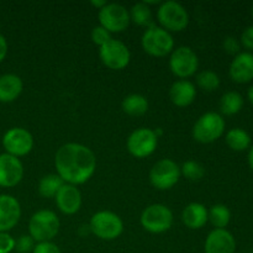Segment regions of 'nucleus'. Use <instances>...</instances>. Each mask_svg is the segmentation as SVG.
I'll return each mask as SVG.
<instances>
[{"instance_id":"17","label":"nucleus","mask_w":253,"mask_h":253,"mask_svg":"<svg viewBox=\"0 0 253 253\" xmlns=\"http://www.w3.org/2000/svg\"><path fill=\"white\" fill-rule=\"evenodd\" d=\"M229 76L235 83L246 84L253 81V53L245 51L234 57L229 68Z\"/></svg>"},{"instance_id":"11","label":"nucleus","mask_w":253,"mask_h":253,"mask_svg":"<svg viewBox=\"0 0 253 253\" xmlns=\"http://www.w3.org/2000/svg\"><path fill=\"white\" fill-rule=\"evenodd\" d=\"M99 57L105 67L113 71L126 68L130 63L131 53L128 47L119 40L111 39L104 46L99 47Z\"/></svg>"},{"instance_id":"4","label":"nucleus","mask_w":253,"mask_h":253,"mask_svg":"<svg viewBox=\"0 0 253 253\" xmlns=\"http://www.w3.org/2000/svg\"><path fill=\"white\" fill-rule=\"evenodd\" d=\"M91 234L98 239L111 241L124 232V222L118 214L108 210L98 211L91 216L89 222Z\"/></svg>"},{"instance_id":"7","label":"nucleus","mask_w":253,"mask_h":253,"mask_svg":"<svg viewBox=\"0 0 253 253\" xmlns=\"http://www.w3.org/2000/svg\"><path fill=\"white\" fill-rule=\"evenodd\" d=\"M140 222L151 234H163L172 227L173 212L167 205L152 204L143 210Z\"/></svg>"},{"instance_id":"41","label":"nucleus","mask_w":253,"mask_h":253,"mask_svg":"<svg viewBox=\"0 0 253 253\" xmlns=\"http://www.w3.org/2000/svg\"><path fill=\"white\" fill-rule=\"evenodd\" d=\"M252 253H253V252H252Z\"/></svg>"},{"instance_id":"35","label":"nucleus","mask_w":253,"mask_h":253,"mask_svg":"<svg viewBox=\"0 0 253 253\" xmlns=\"http://www.w3.org/2000/svg\"><path fill=\"white\" fill-rule=\"evenodd\" d=\"M240 43L245 48L249 49V52L253 51V25L244 30V32L241 35V39H240Z\"/></svg>"},{"instance_id":"27","label":"nucleus","mask_w":253,"mask_h":253,"mask_svg":"<svg viewBox=\"0 0 253 253\" xmlns=\"http://www.w3.org/2000/svg\"><path fill=\"white\" fill-rule=\"evenodd\" d=\"M63 184L64 182L59 178V175L57 173L56 174H47L44 177H42L41 180H40L39 193L41 197L51 199V198L56 197V194L58 193V190L61 189Z\"/></svg>"},{"instance_id":"20","label":"nucleus","mask_w":253,"mask_h":253,"mask_svg":"<svg viewBox=\"0 0 253 253\" xmlns=\"http://www.w3.org/2000/svg\"><path fill=\"white\" fill-rule=\"evenodd\" d=\"M24 83L19 76L12 73L0 76V103H12L22 93Z\"/></svg>"},{"instance_id":"23","label":"nucleus","mask_w":253,"mask_h":253,"mask_svg":"<svg viewBox=\"0 0 253 253\" xmlns=\"http://www.w3.org/2000/svg\"><path fill=\"white\" fill-rule=\"evenodd\" d=\"M121 108L130 116L145 115L148 110V100L141 94H130L123 100Z\"/></svg>"},{"instance_id":"26","label":"nucleus","mask_w":253,"mask_h":253,"mask_svg":"<svg viewBox=\"0 0 253 253\" xmlns=\"http://www.w3.org/2000/svg\"><path fill=\"white\" fill-rule=\"evenodd\" d=\"M208 221L215 229H226L231 221V211L224 204H215L208 210Z\"/></svg>"},{"instance_id":"12","label":"nucleus","mask_w":253,"mask_h":253,"mask_svg":"<svg viewBox=\"0 0 253 253\" xmlns=\"http://www.w3.org/2000/svg\"><path fill=\"white\" fill-rule=\"evenodd\" d=\"M158 145L155 131L148 127H140L130 133L126 147L135 158H146L152 155Z\"/></svg>"},{"instance_id":"38","label":"nucleus","mask_w":253,"mask_h":253,"mask_svg":"<svg viewBox=\"0 0 253 253\" xmlns=\"http://www.w3.org/2000/svg\"><path fill=\"white\" fill-rule=\"evenodd\" d=\"M247 158H249V166L250 168L253 170V145L250 147V151H249V156H247Z\"/></svg>"},{"instance_id":"9","label":"nucleus","mask_w":253,"mask_h":253,"mask_svg":"<svg viewBox=\"0 0 253 253\" xmlns=\"http://www.w3.org/2000/svg\"><path fill=\"white\" fill-rule=\"evenodd\" d=\"M199 67V58L194 49L188 46H180L173 49L169 58V68L175 77L187 79L194 76Z\"/></svg>"},{"instance_id":"29","label":"nucleus","mask_w":253,"mask_h":253,"mask_svg":"<svg viewBox=\"0 0 253 253\" xmlns=\"http://www.w3.org/2000/svg\"><path fill=\"white\" fill-rule=\"evenodd\" d=\"M180 174L190 182H198L205 175V168L197 161H187L180 167Z\"/></svg>"},{"instance_id":"14","label":"nucleus","mask_w":253,"mask_h":253,"mask_svg":"<svg viewBox=\"0 0 253 253\" xmlns=\"http://www.w3.org/2000/svg\"><path fill=\"white\" fill-rule=\"evenodd\" d=\"M24 177V166L20 158L7 153L0 155V187L12 188Z\"/></svg>"},{"instance_id":"3","label":"nucleus","mask_w":253,"mask_h":253,"mask_svg":"<svg viewBox=\"0 0 253 253\" xmlns=\"http://www.w3.org/2000/svg\"><path fill=\"white\" fill-rule=\"evenodd\" d=\"M225 126V119L219 113H205L193 126V138L200 143H212L224 135Z\"/></svg>"},{"instance_id":"34","label":"nucleus","mask_w":253,"mask_h":253,"mask_svg":"<svg viewBox=\"0 0 253 253\" xmlns=\"http://www.w3.org/2000/svg\"><path fill=\"white\" fill-rule=\"evenodd\" d=\"M32 253H62L59 247L52 241L48 242H39L35 245V249Z\"/></svg>"},{"instance_id":"5","label":"nucleus","mask_w":253,"mask_h":253,"mask_svg":"<svg viewBox=\"0 0 253 253\" xmlns=\"http://www.w3.org/2000/svg\"><path fill=\"white\" fill-rule=\"evenodd\" d=\"M141 44L146 53L153 57H166L174 49V40L170 32L161 26H152L143 32Z\"/></svg>"},{"instance_id":"18","label":"nucleus","mask_w":253,"mask_h":253,"mask_svg":"<svg viewBox=\"0 0 253 253\" xmlns=\"http://www.w3.org/2000/svg\"><path fill=\"white\" fill-rule=\"evenodd\" d=\"M59 211L64 215H73L79 211L82 207V193L76 185L64 183L54 197Z\"/></svg>"},{"instance_id":"28","label":"nucleus","mask_w":253,"mask_h":253,"mask_svg":"<svg viewBox=\"0 0 253 253\" xmlns=\"http://www.w3.org/2000/svg\"><path fill=\"white\" fill-rule=\"evenodd\" d=\"M195 82H197V85L202 90L208 91V93H211V91L219 89L220 84H221V81H220V77L217 76V73H215L214 71H210V69H205V71L198 73Z\"/></svg>"},{"instance_id":"19","label":"nucleus","mask_w":253,"mask_h":253,"mask_svg":"<svg viewBox=\"0 0 253 253\" xmlns=\"http://www.w3.org/2000/svg\"><path fill=\"white\" fill-rule=\"evenodd\" d=\"M197 96V89L192 82L187 79H179L174 82L169 89V98L175 106L185 108L189 106Z\"/></svg>"},{"instance_id":"6","label":"nucleus","mask_w":253,"mask_h":253,"mask_svg":"<svg viewBox=\"0 0 253 253\" xmlns=\"http://www.w3.org/2000/svg\"><path fill=\"white\" fill-rule=\"evenodd\" d=\"M157 19L161 27L168 32H180L189 25V14L185 7L173 0L161 2L157 10Z\"/></svg>"},{"instance_id":"16","label":"nucleus","mask_w":253,"mask_h":253,"mask_svg":"<svg viewBox=\"0 0 253 253\" xmlns=\"http://www.w3.org/2000/svg\"><path fill=\"white\" fill-rule=\"evenodd\" d=\"M236 240L226 229H214L209 232L204 244L205 253H235Z\"/></svg>"},{"instance_id":"15","label":"nucleus","mask_w":253,"mask_h":253,"mask_svg":"<svg viewBox=\"0 0 253 253\" xmlns=\"http://www.w3.org/2000/svg\"><path fill=\"white\" fill-rule=\"evenodd\" d=\"M21 217V207L12 195L0 194V232L14 229Z\"/></svg>"},{"instance_id":"1","label":"nucleus","mask_w":253,"mask_h":253,"mask_svg":"<svg viewBox=\"0 0 253 253\" xmlns=\"http://www.w3.org/2000/svg\"><path fill=\"white\" fill-rule=\"evenodd\" d=\"M57 174L67 184L79 185L88 182L96 169V157L86 146L77 142L62 145L54 156Z\"/></svg>"},{"instance_id":"30","label":"nucleus","mask_w":253,"mask_h":253,"mask_svg":"<svg viewBox=\"0 0 253 253\" xmlns=\"http://www.w3.org/2000/svg\"><path fill=\"white\" fill-rule=\"evenodd\" d=\"M91 41H93V43H95L96 46L101 47L104 46V44L106 43V42L110 41L111 39H113V36H111L110 32L108 31V30L104 29L103 26H95L93 30H91Z\"/></svg>"},{"instance_id":"22","label":"nucleus","mask_w":253,"mask_h":253,"mask_svg":"<svg viewBox=\"0 0 253 253\" xmlns=\"http://www.w3.org/2000/svg\"><path fill=\"white\" fill-rule=\"evenodd\" d=\"M225 141H226V145L232 151H236V152L249 150L251 147L252 142L250 133L246 130L240 127H235L227 131L226 136H225Z\"/></svg>"},{"instance_id":"40","label":"nucleus","mask_w":253,"mask_h":253,"mask_svg":"<svg viewBox=\"0 0 253 253\" xmlns=\"http://www.w3.org/2000/svg\"><path fill=\"white\" fill-rule=\"evenodd\" d=\"M251 14H252V16H253V4H252V9H251Z\"/></svg>"},{"instance_id":"13","label":"nucleus","mask_w":253,"mask_h":253,"mask_svg":"<svg viewBox=\"0 0 253 253\" xmlns=\"http://www.w3.org/2000/svg\"><path fill=\"white\" fill-rule=\"evenodd\" d=\"M2 147L7 155L22 157L29 155L34 148V137L26 128L12 127L2 136Z\"/></svg>"},{"instance_id":"8","label":"nucleus","mask_w":253,"mask_h":253,"mask_svg":"<svg viewBox=\"0 0 253 253\" xmlns=\"http://www.w3.org/2000/svg\"><path fill=\"white\" fill-rule=\"evenodd\" d=\"M180 167L169 158H163L150 170V182L158 190L172 189L180 179Z\"/></svg>"},{"instance_id":"37","label":"nucleus","mask_w":253,"mask_h":253,"mask_svg":"<svg viewBox=\"0 0 253 253\" xmlns=\"http://www.w3.org/2000/svg\"><path fill=\"white\" fill-rule=\"evenodd\" d=\"M90 4L93 5L94 7H96L98 10H100V9H103L106 4H108V1H105V0H91Z\"/></svg>"},{"instance_id":"10","label":"nucleus","mask_w":253,"mask_h":253,"mask_svg":"<svg viewBox=\"0 0 253 253\" xmlns=\"http://www.w3.org/2000/svg\"><path fill=\"white\" fill-rule=\"evenodd\" d=\"M100 26L108 30L110 34H119L125 31L130 25V12L124 5L118 2H108L103 9L99 10Z\"/></svg>"},{"instance_id":"21","label":"nucleus","mask_w":253,"mask_h":253,"mask_svg":"<svg viewBox=\"0 0 253 253\" xmlns=\"http://www.w3.org/2000/svg\"><path fill=\"white\" fill-rule=\"evenodd\" d=\"M182 221L190 230L202 229L208 222V209L200 203H190L183 210Z\"/></svg>"},{"instance_id":"32","label":"nucleus","mask_w":253,"mask_h":253,"mask_svg":"<svg viewBox=\"0 0 253 253\" xmlns=\"http://www.w3.org/2000/svg\"><path fill=\"white\" fill-rule=\"evenodd\" d=\"M222 47H224L225 52L229 54H232V56H236L239 54L240 49H241V43H240L239 40L234 36H227L226 39L222 42Z\"/></svg>"},{"instance_id":"33","label":"nucleus","mask_w":253,"mask_h":253,"mask_svg":"<svg viewBox=\"0 0 253 253\" xmlns=\"http://www.w3.org/2000/svg\"><path fill=\"white\" fill-rule=\"evenodd\" d=\"M14 237L7 232H0V253H10L15 250Z\"/></svg>"},{"instance_id":"36","label":"nucleus","mask_w":253,"mask_h":253,"mask_svg":"<svg viewBox=\"0 0 253 253\" xmlns=\"http://www.w3.org/2000/svg\"><path fill=\"white\" fill-rule=\"evenodd\" d=\"M7 54V41L1 34H0V63L5 59Z\"/></svg>"},{"instance_id":"39","label":"nucleus","mask_w":253,"mask_h":253,"mask_svg":"<svg viewBox=\"0 0 253 253\" xmlns=\"http://www.w3.org/2000/svg\"><path fill=\"white\" fill-rule=\"evenodd\" d=\"M247 99H249L250 103L253 105V85L250 86V89L247 90Z\"/></svg>"},{"instance_id":"25","label":"nucleus","mask_w":253,"mask_h":253,"mask_svg":"<svg viewBox=\"0 0 253 253\" xmlns=\"http://www.w3.org/2000/svg\"><path fill=\"white\" fill-rule=\"evenodd\" d=\"M128 12H130V20L133 24L138 25V26H143L146 29L155 26L152 10L143 1L132 5V7L128 10Z\"/></svg>"},{"instance_id":"31","label":"nucleus","mask_w":253,"mask_h":253,"mask_svg":"<svg viewBox=\"0 0 253 253\" xmlns=\"http://www.w3.org/2000/svg\"><path fill=\"white\" fill-rule=\"evenodd\" d=\"M35 249V240L30 235H22L15 242V250L19 253H30Z\"/></svg>"},{"instance_id":"2","label":"nucleus","mask_w":253,"mask_h":253,"mask_svg":"<svg viewBox=\"0 0 253 253\" xmlns=\"http://www.w3.org/2000/svg\"><path fill=\"white\" fill-rule=\"evenodd\" d=\"M58 216L54 211L47 209L39 210L29 221V235L35 242H48L57 236L59 231Z\"/></svg>"},{"instance_id":"24","label":"nucleus","mask_w":253,"mask_h":253,"mask_svg":"<svg viewBox=\"0 0 253 253\" xmlns=\"http://www.w3.org/2000/svg\"><path fill=\"white\" fill-rule=\"evenodd\" d=\"M244 108V98L237 91H227L220 99V111L226 116L239 114Z\"/></svg>"}]
</instances>
